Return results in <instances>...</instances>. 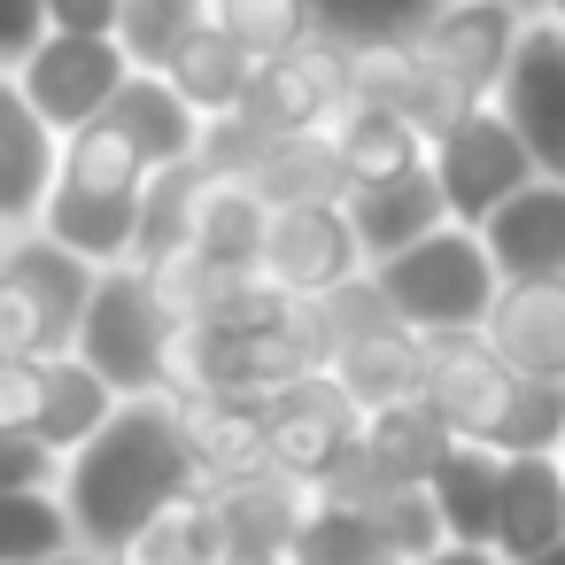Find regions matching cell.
Masks as SVG:
<instances>
[{
  "mask_svg": "<svg viewBox=\"0 0 565 565\" xmlns=\"http://www.w3.org/2000/svg\"><path fill=\"white\" fill-rule=\"evenodd\" d=\"M179 333H186V318L156 295V279L140 264H109L86 295V318H78L71 349L117 395H171L179 387Z\"/></svg>",
  "mask_w": 565,
  "mask_h": 565,
  "instance_id": "cell-3",
  "label": "cell"
},
{
  "mask_svg": "<svg viewBox=\"0 0 565 565\" xmlns=\"http://www.w3.org/2000/svg\"><path fill=\"white\" fill-rule=\"evenodd\" d=\"M526 17L534 9H519V0H441V9L426 17V32H418V55L449 86H465L472 102H495V86H503V71L519 55Z\"/></svg>",
  "mask_w": 565,
  "mask_h": 565,
  "instance_id": "cell-11",
  "label": "cell"
},
{
  "mask_svg": "<svg viewBox=\"0 0 565 565\" xmlns=\"http://www.w3.org/2000/svg\"><path fill=\"white\" fill-rule=\"evenodd\" d=\"M202 179H210L202 156H194V163H171V171H148V194H140V248H132V264H163V256L186 248Z\"/></svg>",
  "mask_w": 565,
  "mask_h": 565,
  "instance_id": "cell-30",
  "label": "cell"
},
{
  "mask_svg": "<svg viewBox=\"0 0 565 565\" xmlns=\"http://www.w3.org/2000/svg\"><path fill=\"white\" fill-rule=\"evenodd\" d=\"M287 557H295V565H395L387 542H380V519H372L356 495H333V488L310 495L302 534H295Z\"/></svg>",
  "mask_w": 565,
  "mask_h": 565,
  "instance_id": "cell-28",
  "label": "cell"
},
{
  "mask_svg": "<svg viewBox=\"0 0 565 565\" xmlns=\"http://www.w3.org/2000/svg\"><path fill=\"white\" fill-rule=\"evenodd\" d=\"M125 78H132V55H125L117 32H47V40L17 63L24 102H32L63 140H71L78 125H94V117L117 102Z\"/></svg>",
  "mask_w": 565,
  "mask_h": 565,
  "instance_id": "cell-8",
  "label": "cell"
},
{
  "mask_svg": "<svg viewBox=\"0 0 565 565\" xmlns=\"http://www.w3.org/2000/svg\"><path fill=\"white\" fill-rule=\"evenodd\" d=\"M349 102H356V86H349V40H333V32H310L302 47L271 55L256 71V94H248V109L271 132H333Z\"/></svg>",
  "mask_w": 565,
  "mask_h": 565,
  "instance_id": "cell-12",
  "label": "cell"
},
{
  "mask_svg": "<svg viewBox=\"0 0 565 565\" xmlns=\"http://www.w3.org/2000/svg\"><path fill=\"white\" fill-rule=\"evenodd\" d=\"M125 0H47V32H117Z\"/></svg>",
  "mask_w": 565,
  "mask_h": 565,
  "instance_id": "cell-38",
  "label": "cell"
},
{
  "mask_svg": "<svg viewBox=\"0 0 565 565\" xmlns=\"http://www.w3.org/2000/svg\"><path fill=\"white\" fill-rule=\"evenodd\" d=\"M47 40V0H0V71H17Z\"/></svg>",
  "mask_w": 565,
  "mask_h": 565,
  "instance_id": "cell-37",
  "label": "cell"
},
{
  "mask_svg": "<svg viewBox=\"0 0 565 565\" xmlns=\"http://www.w3.org/2000/svg\"><path fill=\"white\" fill-rule=\"evenodd\" d=\"M102 117H109V125L140 148V163H148V171L194 163V156H202V125H210V117H202V109H194V102H186L163 71H132Z\"/></svg>",
  "mask_w": 565,
  "mask_h": 565,
  "instance_id": "cell-18",
  "label": "cell"
},
{
  "mask_svg": "<svg viewBox=\"0 0 565 565\" xmlns=\"http://www.w3.org/2000/svg\"><path fill=\"white\" fill-rule=\"evenodd\" d=\"M542 17H550V24H565V0H542Z\"/></svg>",
  "mask_w": 565,
  "mask_h": 565,
  "instance_id": "cell-44",
  "label": "cell"
},
{
  "mask_svg": "<svg viewBox=\"0 0 565 565\" xmlns=\"http://www.w3.org/2000/svg\"><path fill=\"white\" fill-rule=\"evenodd\" d=\"M434 519L449 542H480L495 550V511H503V457L488 441H449V457L426 472Z\"/></svg>",
  "mask_w": 565,
  "mask_h": 565,
  "instance_id": "cell-22",
  "label": "cell"
},
{
  "mask_svg": "<svg viewBox=\"0 0 565 565\" xmlns=\"http://www.w3.org/2000/svg\"><path fill=\"white\" fill-rule=\"evenodd\" d=\"M40 403H47V356H0V426L40 434Z\"/></svg>",
  "mask_w": 565,
  "mask_h": 565,
  "instance_id": "cell-35",
  "label": "cell"
},
{
  "mask_svg": "<svg viewBox=\"0 0 565 565\" xmlns=\"http://www.w3.org/2000/svg\"><path fill=\"white\" fill-rule=\"evenodd\" d=\"M163 9H186V17H210V0H163Z\"/></svg>",
  "mask_w": 565,
  "mask_h": 565,
  "instance_id": "cell-43",
  "label": "cell"
},
{
  "mask_svg": "<svg viewBox=\"0 0 565 565\" xmlns=\"http://www.w3.org/2000/svg\"><path fill=\"white\" fill-rule=\"evenodd\" d=\"M411 565H503L495 550H480V542H434L426 557H411Z\"/></svg>",
  "mask_w": 565,
  "mask_h": 565,
  "instance_id": "cell-39",
  "label": "cell"
},
{
  "mask_svg": "<svg viewBox=\"0 0 565 565\" xmlns=\"http://www.w3.org/2000/svg\"><path fill=\"white\" fill-rule=\"evenodd\" d=\"M55 550H78L63 488H0V565H32Z\"/></svg>",
  "mask_w": 565,
  "mask_h": 565,
  "instance_id": "cell-31",
  "label": "cell"
},
{
  "mask_svg": "<svg viewBox=\"0 0 565 565\" xmlns=\"http://www.w3.org/2000/svg\"><path fill=\"white\" fill-rule=\"evenodd\" d=\"M519 9H542V0H519Z\"/></svg>",
  "mask_w": 565,
  "mask_h": 565,
  "instance_id": "cell-45",
  "label": "cell"
},
{
  "mask_svg": "<svg viewBox=\"0 0 565 565\" xmlns=\"http://www.w3.org/2000/svg\"><path fill=\"white\" fill-rule=\"evenodd\" d=\"M434 186H441V202H449V217L457 225H488L526 179H542V163L526 156V140L511 132V117L495 109V102H480L472 117H457L441 140H434Z\"/></svg>",
  "mask_w": 565,
  "mask_h": 565,
  "instance_id": "cell-7",
  "label": "cell"
},
{
  "mask_svg": "<svg viewBox=\"0 0 565 565\" xmlns=\"http://www.w3.org/2000/svg\"><path fill=\"white\" fill-rule=\"evenodd\" d=\"M63 132L24 102L17 71H0V233H32L55 194Z\"/></svg>",
  "mask_w": 565,
  "mask_h": 565,
  "instance_id": "cell-14",
  "label": "cell"
},
{
  "mask_svg": "<svg viewBox=\"0 0 565 565\" xmlns=\"http://www.w3.org/2000/svg\"><path fill=\"white\" fill-rule=\"evenodd\" d=\"M217 557H225V526H217L210 488H194V495H179L171 511H156L109 565H217Z\"/></svg>",
  "mask_w": 565,
  "mask_h": 565,
  "instance_id": "cell-29",
  "label": "cell"
},
{
  "mask_svg": "<svg viewBox=\"0 0 565 565\" xmlns=\"http://www.w3.org/2000/svg\"><path fill=\"white\" fill-rule=\"evenodd\" d=\"M94 279L102 271L63 241H47L40 225L9 233L0 241V356H63L78 341Z\"/></svg>",
  "mask_w": 565,
  "mask_h": 565,
  "instance_id": "cell-5",
  "label": "cell"
},
{
  "mask_svg": "<svg viewBox=\"0 0 565 565\" xmlns=\"http://www.w3.org/2000/svg\"><path fill=\"white\" fill-rule=\"evenodd\" d=\"M519 565H565V534H557L550 550H534V557H519Z\"/></svg>",
  "mask_w": 565,
  "mask_h": 565,
  "instance_id": "cell-41",
  "label": "cell"
},
{
  "mask_svg": "<svg viewBox=\"0 0 565 565\" xmlns=\"http://www.w3.org/2000/svg\"><path fill=\"white\" fill-rule=\"evenodd\" d=\"M418 395L441 411V426L457 441H488L503 457V434H511V411L526 395V372H511L488 349V333H441L426 349V387Z\"/></svg>",
  "mask_w": 565,
  "mask_h": 565,
  "instance_id": "cell-9",
  "label": "cell"
},
{
  "mask_svg": "<svg viewBox=\"0 0 565 565\" xmlns=\"http://www.w3.org/2000/svg\"><path fill=\"white\" fill-rule=\"evenodd\" d=\"M426 349H434L426 333H411L403 318H387V326L349 333L326 372L356 395V411H387V403H411V395L426 387Z\"/></svg>",
  "mask_w": 565,
  "mask_h": 565,
  "instance_id": "cell-20",
  "label": "cell"
},
{
  "mask_svg": "<svg viewBox=\"0 0 565 565\" xmlns=\"http://www.w3.org/2000/svg\"><path fill=\"white\" fill-rule=\"evenodd\" d=\"M140 194H148L140 148L109 117H94V125H78L63 140V163H55V194L40 210V233L63 241L71 256H86L94 271L132 264V248H140Z\"/></svg>",
  "mask_w": 565,
  "mask_h": 565,
  "instance_id": "cell-2",
  "label": "cell"
},
{
  "mask_svg": "<svg viewBox=\"0 0 565 565\" xmlns=\"http://www.w3.org/2000/svg\"><path fill=\"white\" fill-rule=\"evenodd\" d=\"M256 55L217 24V17H194L186 32H179V47L163 55V78L202 109V117H225V109H241L248 94H256Z\"/></svg>",
  "mask_w": 565,
  "mask_h": 565,
  "instance_id": "cell-21",
  "label": "cell"
},
{
  "mask_svg": "<svg viewBox=\"0 0 565 565\" xmlns=\"http://www.w3.org/2000/svg\"><path fill=\"white\" fill-rule=\"evenodd\" d=\"M372 279H380L387 310H395L411 333H426V341H441V333H480V326H488V302H495V287H503L488 241H480L472 225H457V217L434 225L426 241H411L403 256L372 264Z\"/></svg>",
  "mask_w": 565,
  "mask_h": 565,
  "instance_id": "cell-4",
  "label": "cell"
},
{
  "mask_svg": "<svg viewBox=\"0 0 565 565\" xmlns=\"http://www.w3.org/2000/svg\"><path fill=\"white\" fill-rule=\"evenodd\" d=\"M186 24H194L186 9H163V0H125V24H117V40H125L132 71H163V55L179 47V32H186Z\"/></svg>",
  "mask_w": 565,
  "mask_h": 565,
  "instance_id": "cell-34",
  "label": "cell"
},
{
  "mask_svg": "<svg viewBox=\"0 0 565 565\" xmlns=\"http://www.w3.org/2000/svg\"><path fill=\"white\" fill-rule=\"evenodd\" d=\"M318 488L287 480V472H241V480H217L210 503H217V526H225V550L233 557H287L295 534H302V511H310Z\"/></svg>",
  "mask_w": 565,
  "mask_h": 565,
  "instance_id": "cell-16",
  "label": "cell"
},
{
  "mask_svg": "<svg viewBox=\"0 0 565 565\" xmlns=\"http://www.w3.org/2000/svg\"><path fill=\"white\" fill-rule=\"evenodd\" d=\"M256 271H264L271 287H287L295 302H318V295L349 287V279L372 271V264H364L356 225H349L341 202H287V210H271V225H264Z\"/></svg>",
  "mask_w": 565,
  "mask_h": 565,
  "instance_id": "cell-10",
  "label": "cell"
},
{
  "mask_svg": "<svg viewBox=\"0 0 565 565\" xmlns=\"http://www.w3.org/2000/svg\"><path fill=\"white\" fill-rule=\"evenodd\" d=\"M32 565H109V557H94V550H55V557H32Z\"/></svg>",
  "mask_w": 565,
  "mask_h": 565,
  "instance_id": "cell-40",
  "label": "cell"
},
{
  "mask_svg": "<svg viewBox=\"0 0 565 565\" xmlns=\"http://www.w3.org/2000/svg\"><path fill=\"white\" fill-rule=\"evenodd\" d=\"M248 186H256L271 210H287V202H349V163H341L333 132H287V140L248 171Z\"/></svg>",
  "mask_w": 565,
  "mask_h": 565,
  "instance_id": "cell-27",
  "label": "cell"
},
{
  "mask_svg": "<svg viewBox=\"0 0 565 565\" xmlns=\"http://www.w3.org/2000/svg\"><path fill=\"white\" fill-rule=\"evenodd\" d=\"M210 17H217L256 63H271V55H287V47H302V40L318 32V9H310V0H210Z\"/></svg>",
  "mask_w": 565,
  "mask_h": 565,
  "instance_id": "cell-32",
  "label": "cell"
},
{
  "mask_svg": "<svg viewBox=\"0 0 565 565\" xmlns=\"http://www.w3.org/2000/svg\"><path fill=\"white\" fill-rule=\"evenodd\" d=\"M310 9H318V32L356 47V40H418L441 0H310Z\"/></svg>",
  "mask_w": 565,
  "mask_h": 565,
  "instance_id": "cell-33",
  "label": "cell"
},
{
  "mask_svg": "<svg viewBox=\"0 0 565 565\" xmlns=\"http://www.w3.org/2000/svg\"><path fill=\"white\" fill-rule=\"evenodd\" d=\"M488 256L503 279H557L565 271V179H526L488 225H480Z\"/></svg>",
  "mask_w": 565,
  "mask_h": 565,
  "instance_id": "cell-17",
  "label": "cell"
},
{
  "mask_svg": "<svg viewBox=\"0 0 565 565\" xmlns=\"http://www.w3.org/2000/svg\"><path fill=\"white\" fill-rule=\"evenodd\" d=\"M0 241H9V233H0Z\"/></svg>",
  "mask_w": 565,
  "mask_h": 565,
  "instance_id": "cell-46",
  "label": "cell"
},
{
  "mask_svg": "<svg viewBox=\"0 0 565 565\" xmlns=\"http://www.w3.org/2000/svg\"><path fill=\"white\" fill-rule=\"evenodd\" d=\"M333 148H341V163H349V186H372V179H403V171H418L434 148H426V132L411 125V117H395V109H372V102H349L341 109V125H333Z\"/></svg>",
  "mask_w": 565,
  "mask_h": 565,
  "instance_id": "cell-26",
  "label": "cell"
},
{
  "mask_svg": "<svg viewBox=\"0 0 565 565\" xmlns=\"http://www.w3.org/2000/svg\"><path fill=\"white\" fill-rule=\"evenodd\" d=\"M0 488H63V457L40 434H9V426H0Z\"/></svg>",
  "mask_w": 565,
  "mask_h": 565,
  "instance_id": "cell-36",
  "label": "cell"
},
{
  "mask_svg": "<svg viewBox=\"0 0 565 565\" xmlns=\"http://www.w3.org/2000/svg\"><path fill=\"white\" fill-rule=\"evenodd\" d=\"M117 387L78 356V349H63V356H47V403H40V441L55 449V457H71V449H86L109 418H117Z\"/></svg>",
  "mask_w": 565,
  "mask_h": 565,
  "instance_id": "cell-24",
  "label": "cell"
},
{
  "mask_svg": "<svg viewBox=\"0 0 565 565\" xmlns=\"http://www.w3.org/2000/svg\"><path fill=\"white\" fill-rule=\"evenodd\" d=\"M356 434H364V411L333 372H302V380L271 387V403H264V465L302 488H326L356 457Z\"/></svg>",
  "mask_w": 565,
  "mask_h": 565,
  "instance_id": "cell-6",
  "label": "cell"
},
{
  "mask_svg": "<svg viewBox=\"0 0 565 565\" xmlns=\"http://www.w3.org/2000/svg\"><path fill=\"white\" fill-rule=\"evenodd\" d=\"M341 210H349V225H356L364 264H387V256H403L411 241H426L434 225H449V202H441V186H434V163H418V171H403V179L349 186Z\"/></svg>",
  "mask_w": 565,
  "mask_h": 565,
  "instance_id": "cell-19",
  "label": "cell"
},
{
  "mask_svg": "<svg viewBox=\"0 0 565 565\" xmlns=\"http://www.w3.org/2000/svg\"><path fill=\"white\" fill-rule=\"evenodd\" d=\"M264 225H271V202H264L248 179L210 171L202 194H194V233H186V248H202L210 264H256V256H264Z\"/></svg>",
  "mask_w": 565,
  "mask_h": 565,
  "instance_id": "cell-25",
  "label": "cell"
},
{
  "mask_svg": "<svg viewBox=\"0 0 565 565\" xmlns=\"http://www.w3.org/2000/svg\"><path fill=\"white\" fill-rule=\"evenodd\" d=\"M194 488H202V465H194L179 395H125L117 418L63 457V511L78 526V550L94 557H117L156 511H171Z\"/></svg>",
  "mask_w": 565,
  "mask_h": 565,
  "instance_id": "cell-1",
  "label": "cell"
},
{
  "mask_svg": "<svg viewBox=\"0 0 565 565\" xmlns=\"http://www.w3.org/2000/svg\"><path fill=\"white\" fill-rule=\"evenodd\" d=\"M217 565H295V557H233V550H225Z\"/></svg>",
  "mask_w": 565,
  "mask_h": 565,
  "instance_id": "cell-42",
  "label": "cell"
},
{
  "mask_svg": "<svg viewBox=\"0 0 565 565\" xmlns=\"http://www.w3.org/2000/svg\"><path fill=\"white\" fill-rule=\"evenodd\" d=\"M495 109L526 140V156L550 179H565V24H550L542 9L519 32V55H511V71L495 86Z\"/></svg>",
  "mask_w": 565,
  "mask_h": 565,
  "instance_id": "cell-13",
  "label": "cell"
},
{
  "mask_svg": "<svg viewBox=\"0 0 565 565\" xmlns=\"http://www.w3.org/2000/svg\"><path fill=\"white\" fill-rule=\"evenodd\" d=\"M480 333L511 372L565 387V271L557 279H503Z\"/></svg>",
  "mask_w": 565,
  "mask_h": 565,
  "instance_id": "cell-15",
  "label": "cell"
},
{
  "mask_svg": "<svg viewBox=\"0 0 565 565\" xmlns=\"http://www.w3.org/2000/svg\"><path fill=\"white\" fill-rule=\"evenodd\" d=\"M565 534V457H503V511H495V557L519 565Z\"/></svg>",
  "mask_w": 565,
  "mask_h": 565,
  "instance_id": "cell-23",
  "label": "cell"
}]
</instances>
